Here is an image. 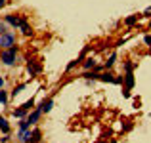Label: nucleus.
Returning a JSON list of instances; mask_svg holds the SVG:
<instances>
[{
    "label": "nucleus",
    "mask_w": 151,
    "mask_h": 143,
    "mask_svg": "<svg viewBox=\"0 0 151 143\" xmlns=\"http://www.w3.org/2000/svg\"><path fill=\"white\" fill-rule=\"evenodd\" d=\"M29 137H31V128H19V134H17V139L19 141L25 143Z\"/></svg>",
    "instance_id": "9"
},
{
    "label": "nucleus",
    "mask_w": 151,
    "mask_h": 143,
    "mask_svg": "<svg viewBox=\"0 0 151 143\" xmlns=\"http://www.w3.org/2000/svg\"><path fill=\"white\" fill-rule=\"evenodd\" d=\"M27 71H29L31 77H37V74L40 73V65H38L37 61H29L27 63Z\"/></svg>",
    "instance_id": "6"
},
{
    "label": "nucleus",
    "mask_w": 151,
    "mask_h": 143,
    "mask_svg": "<svg viewBox=\"0 0 151 143\" xmlns=\"http://www.w3.org/2000/svg\"><path fill=\"white\" fill-rule=\"evenodd\" d=\"M23 17H25V15H15V14H8V15H4V23H6V25H12V27H14V29H19V25H21Z\"/></svg>",
    "instance_id": "3"
},
{
    "label": "nucleus",
    "mask_w": 151,
    "mask_h": 143,
    "mask_svg": "<svg viewBox=\"0 0 151 143\" xmlns=\"http://www.w3.org/2000/svg\"><path fill=\"white\" fill-rule=\"evenodd\" d=\"M77 65H81V61H78V59H75V61H71L69 65L65 67V71H67V73H69V71H73V69H75V67H77Z\"/></svg>",
    "instance_id": "21"
},
{
    "label": "nucleus",
    "mask_w": 151,
    "mask_h": 143,
    "mask_svg": "<svg viewBox=\"0 0 151 143\" xmlns=\"http://www.w3.org/2000/svg\"><path fill=\"white\" fill-rule=\"evenodd\" d=\"M27 113H29V111H25L23 107H19V109H14V111H12V114H14L15 118H25Z\"/></svg>",
    "instance_id": "14"
},
{
    "label": "nucleus",
    "mask_w": 151,
    "mask_h": 143,
    "mask_svg": "<svg viewBox=\"0 0 151 143\" xmlns=\"http://www.w3.org/2000/svg\"><path fill=\"white\" fill-rule=\"evenodd\" d=\"M144 42H145V44H147V46H151V34H147V36L144 38Z\"/></svg>",
    "instance_id": "26"
},
{
    "label": "nucleus",
    "mask_w": 151,
    "mask_h": 143,
    "mask_svg": "<svg viewBox=\"0 0 151 143\" xmlns=\"http://www.w3.org/2000/svg\"><path fill=\"white\" fill-rule=\"evenodd\" d=\"M82 77H84L86 80H98V73H96V71H84Z\"/></svg>",
    "instance_id": "16"
},
{
    "label": "nucleus",
    "mask_w": 151,
    "mask_h": 143,
    "mask_svg": "<svg viewBox=\"0 0 151 143\" xmlns=\"http://www.w3.org/2000/svg\"><path fill=\"white\" fill-rule=\"evenodd\" d=\"M19 29H21V33L25 34V36H33V29H31V25H29V21H27V17H23V21H21V25H19Z\"/></svg>",
    "instance_id": "7"
},
{
    "label": "nucleus",
    "mask_w": 151,
    "mask_h": 143,
    "mask_svg": "<svg viewBox=\"0 0 151 143\" xmlns=\"http://www.w3.org/2000/svg\"><path fill=\"white\" fill-rule=\"evenodd\" d=\"M115 63H117V54H111V55H109V59L103 63V69H111Z\"/></svg>",
    "instance_id": "12"
},
{
    "label": "nucleus",
    "mask_w": 151,
    "mask_h": 143,
    "mask_svg": "<svg viewBox=\"0 0 151 143\" xmlns=\"http://www.w3.org/2000/svg\"><path fill=\"white\" fill-rule=\"evenodd\" d=\"M113 78H115V74H111V73H101V74H98V80H101V82H113Z\"/></svg>",
    "instance_id": "15"
},
{
    "label": "nucleus",
    "mask_w": 151,
    "mask_h": 143,
    "mask_svg": "<svg viewBox=\"0 0 151 143\" xmlns=\"http://www.w3.org/2000/svg\"><path fill=\"white\" fill-rule=\"evenodd\" d=\"M12 46H15V34L14 33H10L8 31L6 34H0V48H12Z\"/></svg>",
    "instance_id": "2"
},
{
    "label": "nucleus",
    "mask_w": 151,
    "mask_h": 143,
    "mask_svg": "<svg viewBox=\"0 0 151 143\" xmlns=\"http://www.w3.org/2000/svg\"><path fill=\"white\" fill-rule=\"evenodd\" d=\"M8 33V27H6V23H0V34H6Z\"/></svg>",
    "instance_id": "23"
},
{
    "label": "nucleus",
    "mask_w": 151,
    "mask_h": 143,
    "mask_svg": "<svg viewBox=\"0 0 151 143\" xmlns=\"http://www.w3.org/2000/svg\"><path fill=\"white\" fill-rule=\"evenodd\" d=\"M96 65H98V63H96V59H94V57H88V59H84V61H82V67H84V71H92Z\"/></svg>",
    "instance_id": "11"
},
{
    "label": "nucleus",
    "mask_w": 151,
    "mask_h": 143,
    "mask_svg": "<svg viewBox=\"0 0 151 143\" xmlns=\"http://www.w3.org/2000/svg\"><path fill=\"white\" fill-rule=\"evenodd\" d=\"M40 117H42V111H40V109H38V107H37V109H35L33 113H31L29 117H27V120H29V124L33 126V124H37V122L40 120Z\"/></svg>",
    "instance_id": "4"
},
{
    "label": "nucleus",
    "mask_w": 151,
    "mask_h": 143,
    "mask_svg": "<svg viewBox=\"0 0 151 143\" xmlns=\"http://www.w3.org/2000/svg\"><path fill=\"white\" fill-rule=\"evenodd\" d=\"M52 107H54V99H44V101H40V105H38V109L42 111V113H50Z\"/></svg>",
    "instance_id": "8"
},
{
    "label": "nucleus",
    "mask_w": 151,
    "mask_h": 143,
    "mask_svg": "<svg viewBox=\"0 0 151 143\" xmlns=\"http://www.w3.org/2000/svg\"><path fill=\"white\" fill-rule=\"evenodd\" d=\"M40 137H42V132L38 128H35V130H31V137L25 143H40Z\"/></svg>",
    "instance_id": "5"
},
{
    "label": "nucleus",
    "mask_w": 151,
    "mask_h": 143,
    "mask_svg": "<svg viewBox=\"0 0 151 143\" xmlns=\"http://www.w3.org/2000/svg\"><path fill=\"white\" fill-rule=\"evenodd\" d=\"M4 4H6V0H0V8H2V6H4Z\"/></svg>",
    "instance_id": "28"
},
{
    "label": "nucleus",
    "mask_w": 151,
    "mask_h": 143,
    "mask_svg": "<svg viewBox=\"0 0 151 143\" xmlns=\"http://www.w3.org/2000/svg\"><path fill=\"white\" fill-rule=\"evenodd\" d=\"M2 88H4V78L0 77V90H2Z\"/></svg>",
    "instance_id": "27"
},
{
    "label": "nucleus",
    "mask_w": 151,
    "mask_h": 143,
    "mask_svg": "<svg viewBox=\"0 0 151 143\" xmlns=\"http://www.w3.org/2000/svg\"><path fill=\"white\" fill-rule=\"evenodd\" d=\"M144 15H145V17H151V6H149V8H145V11H144Z\"/></svg>",
    "instance_id": "25"
},
{
    "label": "nucleus",
    "mask_w": 151,
    "mask_h": 143,
    "mask_svg": "<svg viewBox=\"0 0 151 143\" xmlns=\"http://www.w3.org/2000/svg\"><path fill=\"white\" fill-rule=\"evenodd\" d=\"M122 69H124V73H132V69H134V63H132V61H124Z\"/></svg>",
    "instance_id": "19"
},
{
    "label": "nucleus",
    "mask_w": 151,
    "mask_h": 143,
    "mask_svg": "<svg viewBox=\"0 0 151 143\" xmlns=\"http://www.w3.org/2000/svg\"><path fill=\"white\" fill-rule=\"evenodd\" d=\"M0 132L2 134H10V124L4 117H0Z\"/></svg>",
    "instance_id": "13"
},
{
    "label": "nucleus",
    "mask_w": 151,
    "mask_h": 143,
    "mask_svg": "<svg viewBox=\"0 0 151 143\" xmlns=\"http://www.w3.org/2000/svg\"><path fill=\"white\" fill-rule=\"evenodd\" d=\"M0 103H2V105H6V103H8V94L4 92V90H0Z\"/></svg>",
    "instance_id": "22"
},
{
    "label": "nucleus",
    "mask_w": 151,
    "mask_h": 143,
    "mask_svg": "<svg viewBox=\"0 0 151 143\" xmlns=\"http://www.w3.org/2000/svg\"><path fill=\"white\" fill-rule=\"evenodd\" d=\"M23 109H25V111H31V109H33V107H35V99H29V101H25V103H23Z\"/></svg>",
    "instance_id": "20"
},
{
    "label": "nucleus",
    "mask_w": 151,
    "mask_h": 143,
    "mask_svg": "<svg viewBox=\"0 0 151 143\" xmlns=\"http://www.w3.org/2000/svg\"><path fill=\"white\" fill-rule=\"evenodd\" d=\"M15 57H17V46L6 48V50H4L2 54H0V61H2L6 67H12V65H15Z\"/></svg>",
    "instance_id": "1"
},
{
    "label": "nucleus",
    "mask_w": 151,
    "mask_h": 143,
    "mask_svg": "<svg viewBox=\"0 0 151 143\" xmlns=\"http://www.w3.org/2000/svg\"><path fill=\"white\" fill-rule=\"evenodd\" d=\"M124 86H126V90H130V88H134V84H136V80H134V74L132 73H124Z\"/></svg>",
    "instance_id": "10"
},
{
    "label": "nucleus",
    "mask_w": 151,
    "mask_h": 143,
    "mask_svg": "<svg viewBox=\"0 0 151 143\" xmlns=\"http://www.w3.org/2000/svg\"><path fill=\"white\" fill-rule=\"evenodd\" d=\"M25 88H27V84H25V82H23V84H19V86H15V88H14V92H12V97H15V95H19V94H21V92H23Z\"/></svg>",
    "instance_id": "17"
},
{
    "label": "nucleus",
    "mask_w": 151,
    "mask_h": 143,
    "mask_svg": "<svg viewBox=\"0 0 151 143\" xmlns=\"http://www.w3.org/2000/svg\"><path fill=\"white\" fill-rule=\"evenodd\" d=\"M136 23H138V15H130V17H126L124 25L126 27H132V25H136Z\"/></svg>",
    "instance_id": "18"
},
{
    "label": "nucleus",
    "mask_w": 151,
    "mask_h": 143,
    "mask_svg": "<svg viewBox=\"0 0 151 143\" xmlns=\"http://www.w3.org/2000/svg\"><path fill=\"white\" fill-rule=\"evenodd\" d=\"M122 130H124V132H130V130H132V124H130V122H126V124L122 126Z\"/></svg>",
    "instance_id": "24"
}]
</instances>
